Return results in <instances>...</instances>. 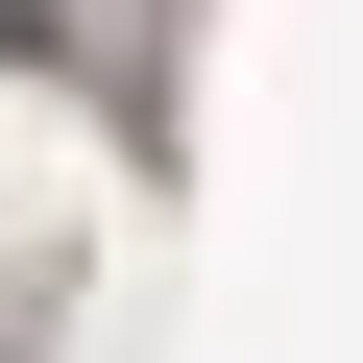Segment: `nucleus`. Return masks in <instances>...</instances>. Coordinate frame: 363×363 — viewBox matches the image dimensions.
Here are the masks:
<instances>
[{
  "label": "nucleus",
  "mask_w": 363,
  "mask_h": 363,
  "mask_svg": "<svg viewBox=\"0 0 363 363\" xmlns=\"http://www.w3.org/2000/svg\"><path fill=\"white\" fill-rule=\"evenodd\" d=\"M25 49H73V25H49V0H0V73H25Z\"/></svg>",
  "instance_id": "nucleus-1"
}]
</instances>
